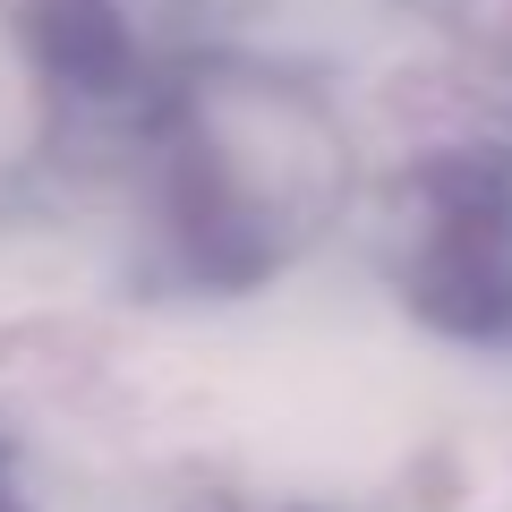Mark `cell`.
I'll list each match as a JSON object with an SVG mask.
<instances>
[{"label":"cell","instance_id":"2","mask_svg":"<svg viewBox=\"0 0 512 512\" xmlns=\"http://www.w3.org/2000/svg\"><path fill=\"white\" fill-rule=\"evenodd\" d=\"M393 291L453 342H512V163L436 154L393 197Z\"/></svg>","mask_w":512,"mask_h":512},{"label":"cell","instance_id":"3","mask_svg":"<svg viewBox=\"0 0 512 512\" xmlns=\"http://www.w3.org/2000/svg\"><path fill=\"white\" fill-rule=\"evenodd\" d=\"M26 43L60 94H128L137 77V35L120 0H26Z\"/></svg>","mask_w":512,"mask_h":512},{"label":"cell","instance_id":"1","mask_svg":"<svg viewBox=\"0 0 512 512\" xmlns=\"http://www.w3.org/2000/svg\"><path fill=\"white\" fill-rule=\"evenodd\" d=\"M163 231L197 282H265L350 188V146L308 86L265 69H197L163 94Z\"/></svg>","mask_w":512,"mask_h":512}]
</instances>
